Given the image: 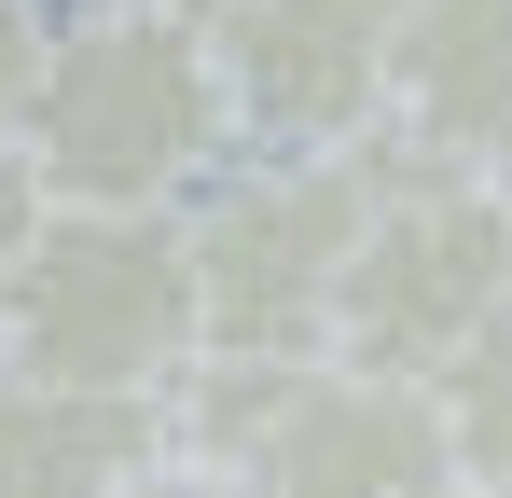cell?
Segmentation results:
<instances>
[{
    "label": "cell",
    "mask_w": 512,
    "mask_h": 498,
    "mask_svg": "<svg viewBox=\"0 0 512 498\" xmlns=\"http://www.w3.org/2000/svg\"><path fill=\"white\" fill-rule=\"evenodd\" d=\"M374 236L346 263V319H333V360H374V374H457L485 319L512 305V180L485 166H443V153H402L374 139Z\"/></svg>",
    "instance_id": "3"
},
{
    "label": "cell",
    "mask_w": 512,
    "mask_h": 498,
    "mask_svg": "<svg viewBox=\"0 0 512 498\" xmlns=\"http://www.w3.org/2000/svg\"><path fill=\"white\" fill-rule=\"evenodd\" d=\"M457 498H499V485H457Z\"/></svg>",
    "instance_id": "14"
},
{
    "label": "cell",
    "mask_w": 512,
    "mask_h": 498,
    "mask_svg": "<svg viewBox=\"0 0 512 498\" xmlns=\"http://www.w3.org/2000/svg\"><path fill=\"white\" fill-rule=\"evenodd\" d=\"M388 139H402V153H443V166L512 180V0H416Z\"/></svg>",
    "instance_id": "8"
},
{
    "label": "cell",
    "mask_w": 512,
    "mask_h": 498,
    "mask_svg": "<svg viewBox=\"0 0 512 498\" xmlns=\"http://www.w3.org/2000/svg\"><path fill=\"white\" fill-rule=\"evenodd\" d=\"M42 236H56V194H42V166L0 153V305H14V277L42 263Z\"/></svg>",
    "instance_id": "11"
},
{
    "label": "cell",
    "mask_w": 512,
    "mask_h": 498,
    "mask_svg": "<svg viewBox=\"0 0 512 498\" xmlns=\"http://www.w3.org/2000/svg\"><path fill=\"white\" fill-rule=\"evenodd\" d=\"M236 139H250V111H236L208 28L125 14V0L56 28V70L28 111V166L56 208H180Z\"/></svg>",
    "instance_id": "1"
},
{
    "label": "cell",
    "mask_w": 512,
    "mask_h": 498,
    "mask_svg": "<svg viewBox=\"0 0 512 498\" xmlns=\"http://www.w3.org/2000/svg\"><path fill=\"white\" fill-rule=\"evenodd\" d=\"M443 415H457V471L512 498V305L485 319V346L443 374Z\"/></svg>",
    "instance_id": "9"
},
{
    "label": "cell",
    "mask_w": 512,
    "mask_h": 498,
    "mask_svg": "<svg viewBox=\"0 0 512 498\" xmlns=\"http://www.w3.org/2000/svg\"><path fill=\"white\" fill-rule=\"evenodd\" d=\"M42 70H56V28L28 0H0V153H28V111H42Z\"/></svg>",
    "instance_id": "10"
},
{
    "label": "cell",
    "mask_w": 512,
    "mask_h": 498,
    "mask_svg": "<svg viewBox=\"0 0 512 498\" xmlns=\"http://www.w3.org/2000/svg\"><path fill=\"white\" fill-rule=\"evenodd\" d=\"M0 360L56 388H111V402H180L208 360L194 208H56L42 263L0 305Z\"/></svg>",
    "instance_id": "2"
},
{
    "label": "cell",
    "mask_w": 512,
    "mask_h": 498,
    "mask_svg": "<svg viewBox=\"0 0 512 498\" xmlns=\"http://www.w3.org/2000/svg\"><path fill=\"white\" fill-rule=\"evenodd\" d=\"M250 498H457V415L429 374H374V360H305L291 402L263 415L236 457Z\"/></svg>",
    "instance_id": "6"
},
{
    "label": "cell",
    "mask_w": 512,
    "mask_h": 498,
    "mask_svg": "<svg viewBox=\"0 0 512 498\" xmlns=\"http://www.w3.org/2000/svg\"><path fill=\"white\" fill-rule=\"evenodd\" d=\"M208 42L263 153H374L402 111L416 0H236Z\"/></svg>",
    "instance_id": "5"
},
{
    "label": "cell",
    "mask_w": 512,
    "mask_h": 498,
    "mask_svg": "<svg viewBox=\"0 0 512 498\" xmlns=\"http://www.w3.org/2000/svg\"><path fill=\"white\" fill-rule=\"evenodd\" d=\"M125 498H250V485H236V471H208V457H167L153 485H125Z\"/></svg>",
    "instance_id": "12"
},
{
    "label": "cell",
    "mask_w": 512,
    "mask_h": 498,
    "mask_svg": "<svg viewBox=\"0 0 512 498\" xmlns=\"http://www.w3.org/2000/svg\"><path fill=\"white\" fill-rule=\"evenodd\" d=\"M125 14H180V28H222L236 0H125Z\"/></svg>",
    "instance_id": "13"
},
{
    "label": "cell",
    "mask_w": 512,
    "mask_h": 498,
    "mask_svg": "<svg viewBox=\"0 0 512 498\" xmlns=\"http://www.w3.org/2000/svg\"><path fill=\"white\" fill-rule=\"evenodd\" d=\"M360 236H374V166L360 153H263L236 180H208V208H194L208 360H333Z\"/></svg>",
    "instance_id": "4"
},
{
    "label": "cell",
    "mask_w": 512,
    "mask_h": 498,
    "mask_svg": "<svg viewBox=\"0 0 512 498\" xmlns=\"http://www.w3.org/2000/svg\"><path fill=\"white\" fill-rule=\"evenodd\" d=\"M180 457V402H111L0 360V498H125Z\"/></svg>",
    "instance_id": "7"
}]
</instances>
